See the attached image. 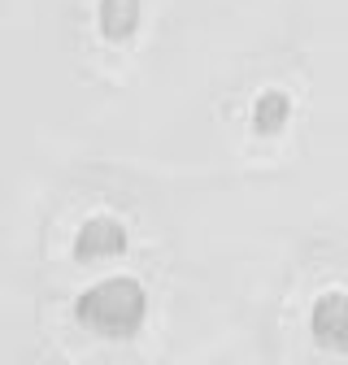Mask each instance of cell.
<instances>
[{"label": "cell", "instance_id": "obj_1", "mask_svg": "<svg viewBox=\"0 0 348 365\" xmlns=\"http://www.w3.org/2000/svg\"><path fill=\"white\" fill-rule=\"evenodd\" d=\"M74 317L83 331H92L101 339H135L148 322V287L130 274H113V279H96L92 287H83L74 300Z\"/></svg>", "mask_w": 348, "mask_h": 365}, {"label": "cell", "instance_id": "obj_2", "mask_svg": "<svg viewBox=\"0 0 348 365\" xmlns=\"http://www.w3.org/2000/svg\"><path fill=\"white\" fill-rule=\"evenodd\" d=\"M126 244H130V235H126L122 217H113V213H92V217H83L78 231H74V257L87 261V265L122 257Z\"/></svg>", "mask_w": 348, "mask_h": 365}, {"label": "cell", "instance_id": "obj_3", "mask_svg": "<svg viewBox=\"0 0 348 365\" xmlns=\"http://www.w3.org/2000/svg\"><path fill=\"white\" fill-rule=\"evenodd\" d=\"M309 331L318 339V348L348 356V296L344 292H322L309 309Z\"/></svg>", "mask_w": 348, "mask_h": 365}, {"label": "cell", "instance_id": "obj_4", "mask_svg": "<svg viewBox=\"0 0 348 365\" xmlns=\"http://www.w3.org/2000/svg\"><path fill=\"white\" fill-rule=\"evenodd\" d=\"M144 22V0H96V26L109 43H130Z\"/></svg>", "mask_w": 348, "mask_h": 365}, {"label": "cell", "instance_id": "obj_5", "mask_svg": "<svg viewBox=\"0 0 348 365\" xmlns=\"http://www.w3.org/2000/svg\"><path fill=\"white\" fill-rule=\"evenodd\" d=\"M287 122H292V96L279 87H266L252 101V130L257 135H279Z\"/></svg>", "mask_w": 348, "mask_h": 365}]
</instances>
